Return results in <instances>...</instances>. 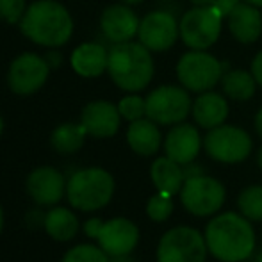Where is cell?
Wrapping results in <instances>:
<instances>
[{"instance_id":"cell-39","label":"cell","mask_w":262,"mask_h":262,"mask_svg":"<svg viewBox=\"0 0 262 262\" xmlns=\"http://www.w3.org/2000/svg\"><path fill=\"white\" fill-rule=\"evenodd\" d=\"M120 2H123V4H128V6H138V4L145 2V0H120Z\"/></svg>"},{"instance_id":"cell-19","label":"cell","mask_w":262,"mask_h":262,"mask_svg":"<svg viewBox=\"0 0 262 262\" xmlns=\"http://www.w3.org/2000/svg\"><path fill=\"white\" fill-rule=\"evenodd\" d=\"M228 29L239 43H255L262 32V14L257 6L241 2L228 14Z\"/></svg>"},{"instance_id":"cell-6","label":"cell","mask_w":262,"mask_h":262,"mask_svg":"<svg viewBox=\"0 0 262 262\" xmlns=\"http://www.w3.org/2000/svg\"><path fill=\"white\" fill-rule=\"evenodd\" d=\"M223 16L216 6H194L179 21L180 39L191 50H207L221 34Z\"/></svg>"},{"instance_id":"cell-27","label":"cell","mask_w":262,"mask_h":262,"mask_svg":"<svg viewBox=\"0 0 262 262\" xmlns=\"http://www.w3.org/2000/svg\"><path fill=\"white\" fill-rule=\"evenodd\" d=\"M118 111L127 121L141 120L146 116V98L139 97L138 93H128L118 102Z\"/></svg>"},{"instance_id":"cell-1","label":"cell","mask_w":262,"mask_h":262,"mask_svg":"<svg viewBox=\"0 0 262 262\" xmlns=\"http://www.w3.org/2000/svg\"><path fill=\"white\" fill-rule=\"evenodd\" d=\"M21 36L41 49H62L75 32L72 11L59 0H34L18 24Z\"/></svg>"},{"instance_id":"cell-20","label":"cell","mask_w":262,"mask_h":262,"mask_svg":"<svg viewBox=\"0 0 262 262\" xmlns=\"http://www.w3.org/2000/svg\"><path fill=\"white\" fill-rule=\"evenodd\" d=\"M193 118L202 128H210L220 127L225 123L228 116V102L221 97L216 91H204L200 93V97L193 102Z\"/></svg>"},{"instance_id":"cell-41","label":"cell","mask_w":262,"mask_h":262,"mask_svg":"<svg viewBox=\"0 0 262 262\" xmlns=\"http://www.w3.org/2000/svg\"><path fill=\"white\" fill-rule=\"evenodd\" d=\"M246 2L253 4V6H257V7H262V0H246Z\"/></svg>"},{"instance_id":"cell-2","label":"cell","mask_w":262,"mask_h":262,"mask_svg":"<svg viewBox=\"0 0 262 262\" xmlns=\"http://www.w3.org/2000/svg\"><path fill=\"white\" fill-rule=\"evenodd\" d=\"M205 243L214 259L243 262L255 250V232L250 220L243 214L223 212L207 223Z\"/></svg>"},{"instance_id":"cell-24","label":"cell","mask_w":262,"mask_h":262,"mask_svg":"<svg viewBox=\"0 0 262 262\" xmlns=\"http://www.w3.org/2000/svg\"><path fill=\"white\" fill-rule=\"evenodd\" d=\"M86 128L80 123H61L59 127H55L50 134V145L55 152L59 154H75L86 143Z\"/></svg>"},{"instance_id":"cell-17","label":"cell","mask_w":262,"mask_h":262,"mask_svg":"<svg viewBox=\"0 0 262 262\" xmlns=\"http://www.w3.org/2000/svg\"><path fill=\"white\" fill-rule=\"evenodd\" d=\"M70 68L77 77L82 79H98L107 73L109 49L98 41H84L77 45L70 54Z\"/></svg>"},{"instance_id":"cell-40","label":"cell","mask_w":262,"mask_h":262,"mask_svg":"<svg viewBox=\"0 0 262 262\" xmlns=\"http://www.w3.org/2000/svg\"><path fill=\"white\" fill-rule=\"evenodd\" d=\"M257 162H259V168L262 169V146H260L259 154H257Z\"/></svg>"},{"instance_id":"cell-18","label":"cell","mask_w":262,"mask_h":262,"mask_svg":"<svg viewBox=\"0 0 262 262\" xmlns=\"http://www.w3.org/2000/svg\"><path fill=\"white\" fill-rule=\"evenodd\" d=\"M202 150L200 132L194 125L177 123L164 139V152L179 164H189Z\"/></svg>"},{"instance_id":"cell-35","label":"cell","mask_w":262,"mask_h":262,"mask_svg":"<svg viewBox=\"0 0 262 262\" xmlns=\"http://www.w3.org/2000/svg\"><path fill=\"white\" fill-rule=\"evenodd\" d=\"M182 169H184V177H186V179H191V177H198V175H204V169H202L198 164H194V162L184 164Z\"/></svg>"},{"instance_id":"cell-32","label":"cell","mask_w":262,"mask_h":262,"mask_svg":"<svg viewBox=\"0 0 262 262\" xmlns=\"http://www.w3.org/2000/svg\"><path fill=\"white\" fill-rule=\"evenodd\" d=\"M45 59H47V62H49V66L52 70L61 68L62 61H64V59H62V54H61V49H47Z\"/></svg>"},{"instance_id":"cell-33","label":"cell","mask_w":262,"mask_h":262,"mask_svg":"<svg viewBox=\"0 0 262 262\" xmlns=\"http://www.w3.org/2000/svg\"><path fill=\"white\" fill-rule=\"evenodd\" d=\"M102 225H104V221L98 220V217H93V220H90L86 225H84V232H86L88 235H90L91 239H97L98 232H100Z\"/></svg>"},{"instance_id":"cell-11","label":"cell","mask_w":262,"mask_h":262,"mask_svg":"<svg viewBox=\"0 0 262 262\" xmlns=\"http://www.w3.org/2000/svg\"><path fill=\"white\" fill-rule=\"evenodd\" d=\"M180 202L187 212L194 216H210L216 214L225 204V187L220 180L207 175H198L186 179L180 189Z\"/></svg>"},{"instance_id":"cell-15","label":"cell","mask_w":262,"mask_h":262,"mask_svg":"<svg viewBox=\"0 0 262 262\" xmlns=\"http://www.w3.org/2000/svg\"><path fill=\"white\" fill-rule=\"evenodd\" d=\"M121 120L123 118L118 105L111 104L109 100H93L84 105L80 113V123L84 125L88 136L98 139L113 138L120 128Z\"/></svg>"},{"instance_id":"cell-25","label":"cell","mask_w":262,"mask_h":262,"mask_svg":"<svg viewBox=\"0 0 262 262\" xmlns=\"http://www.w3.org/2000/svg\"><path fill=\"white\" fill-rule=\"evenodd\" d=\"M45 230L55 241H70L79 232V220L72 210L55 207L45 216Z\"/></svg>"},{"instance_id":"cell-14","label":"cell","mask_w":262,"mask_h":262,"mask_svg":"<svg viewBox=\"0 0 262 262\" xmlns=\"http://www.w3.org/2000/svg\"><path fill=\"white\" fill-rule=\"evenodd\" d=\"M97 241L109 257L127 255L138 245L139 230L127 217H113L102 225Z\"/></svg>"},{"instance_id":"cell-23","label":"cell","mask_w":262,"mask_h":262,"mask_svg":"<svg viewBox=\"0 0 262 262\" xmlns=\"http://www.w3.org/2000/svg\"><path fill=\"white\" fill-rule=\"evenodd\" d=\"M257 80L252 72L246 70H228L221 77V88L228 98L237 102H245L255 95Z\"/></svg>"},{"instance_id":"cell-12","label":"cell","mask_w":262,"mask_h":262,"mask_svg":"<svg viewBox=\"0 0 262 262\" xmlns=\"http://www.w3.org/2000/svg\"><path fill=\"white\" fill-rule=\"evenodd\" d=\"M180 36L179 21L169 11H152L139 21L138 39L150 52H166Z\"/></svg>"},{"instance_id":"cell-4","label":"cell","mask_w":262,"mask_h":262,"mask_svg":"<svg viewBox=\"0 0 262 262\" xmlns=\"http://www.w3.org/2000/svg\"><path fill=\"white\" fill-rule=\"evenodd\" d=\"M72 207L79 210H97L105 207L114 193V179L102 168H86L75 171L66 186Z\"/></svg>"},{"instance_id":"cell-16","label":"cell","mask_w":262,"mask_h":262,"mask_svg":"<svg viewBox=\"0 0 262 262\" xmlns=\"http://www.w3.org/2000/svg\"><path fill=\"white\" fill-rule=\"evenodd\" d=\"M66 191V179L59 169L50 166L36 168L27 179V193L39 205H54Z\"/></svg>"},{"instance_id":"cell-44","label":"cell","mask_w":262,"mask_h":262,"mask_svg":"<svg viewBox=\"0 0 262 262\" xmlns=\"http://www.w3.org/2000/svg\"><path fill=\"white\" fill-rule=\"evenodd\" d=\"M255 262H262V252L259 253V255H257V259H255Z\"/></svg>"},{"instance_id":"cell-30","label":"cell","mask_w":262,"mask_h":262,"mask_svg":"<svg viewBox=\"0 0 262 262\" xmlns=\"http://www.w3.org/2000/svg\"><path fill=\"white\" fill-rule=\"evenodd\" d=\"M29 4V0H0V20L7 25H18Z\"/></svg>"},{"instance_id":"cell-21","label":"cell","mask_w":262,"mask_h":262,"mask_svg":"<svg viewBox=\"0 0 262 262\" xmlns=\"http://www.w3.org/2000/svg\"><path fill=\"white\" fill-rule=\"evenodd\" d=\"M161 141L162 136L156 121H152L150 118L130 121L127 128V143L132 148V152L143 157H150L159 152Z\"/></svg>"},{"instance_id":"cell-34","label":"cell","mask_w":262,"mask_h":262,"mask_svg":"<svg viewBox=\"0 0 262 262\" xmlns=\"http://www.w3.org/2000/svg\"><path fill=\"white\" fill-rule=\"evenodd\" d=\"M252 73L255 77L257 84L262 88V52L255 55V59L252 61Z\"/></svg>"},{"instance_id":"cell-42","label":"cell","mask_w":262,"mask_h":262,"mask_svg":"<svg viewBox=\"0 0 262 262\" xmlns=\"http://www.w3.org/2000/svg\"><path fill=\"white\" fill-rule=\"evenodd\" d=\"M2 227H4V212H2V207H0V232H2Z\"/></svg>"},{"instance_id":"cell-9","label":"cell","mask_w":262,"mask_h":262,"mask_svg":"<svg viewBox=\"0 0 262 262\" xmlns=\"http://www.w3.org/2000/svg\"><path fill=\"white\" fill-rule=\"evenodd\" d=\"M204 148L210 159L225 164L243 162L252 154L253 143L246 130L234 125H220L207 132Z\"/></svg>"},{"instance_id":"cell-10","label":"cell","mask_w":262,"mask_h":262,"mask_svg":"<svg viewBox=\"0 0 262 262\" xmlns=\"http://www.w3.org/2000/svg\"><path fill=\"white\" fill-rule=\"evenodd\" d=\"M189 91L179 86H159L146 97V118L157 125H177L189 116Z\"/></svg>"},{"instance_id":"cell-45","label":"cell","mask_w":262,"mask_h":262,"mask_svg":"<svg viewBox=\"0 0 262 262\" xmlns=\"http://www.w3.org/2000/svg\"><path fill=\"white\" fill-rule=\"evenodd\" d=\"M164 2H169V0H164Z\"/></svg>"},{"instance_id":"cell-28","label":"cell","mask_w":262,"mask_h":262,"mask_svg":"<svg viewBox=\"0 0 262 262\" xmlns=\"http://www.w3.org/2000/svg\"><path fill=\"white\" fill-rule=\"evenodd\" d=\"M62 262H109V255L98 246L79 245L62 257Z\"/></svg>"},{"instance_id":"cell-5","label":"cell","mask_w":262,"mask_h":262,"mask_svg":"<svg viewBox=\"0 0 262 262\" xmlns=\"http://www.w3.org/2000/svg\"><path fill=\"white\" fill-rule=\"evenodd\" d=\"M52 68L45 55L38 52H21L9 62L6 73L7 88L18 97H31L41 91L49 82Z\"/></svg>"},{"instance_id":"cell-38","label":"cell","mask_w":262,"mask_h":262,"mask_svg":"<svg viewBox=\"0 0 262 262\" xmlns=\"http://www.w3.org/2000/svg\"><path fill=\"white\" fill-rule=\"evenodd\" d=\"M194 6H214L216 0H191Z\"/></svg>"},{"instance_id":"cell-31","label":"cell","mask_w":262,"mask_h":262,"mask_svg":"<svg viewBox=\"0 0 262 262\" xmlns=\"http://www.w3.org/2000/svg\"><path fill=\"white\" fill-rule=\"evenodd\" d=\"M239 4H241V0H216L214 6H216V9L221 13V16L228 18V14H230Z\"/></svg>"},{"instance_id":"cell-3","label":"cell","mask_w":262,"mask_h":262,"mask_svg":"<svg viewBox=\"0 0 262 262\" xmlns=\"http://www.w3.org/2000/svg\"><path fill=\"white\" fill-rule=\"evenodd\" d=\"M152 52L139 41L116 43L109 49L107 75L114 86L127 93H139L154 79Z\"/></svg>"},{"instance_id":"cell-22","label":"cell","mask_w":262,"mask_h":262,"mask_svg":"<svg viewBox=\"0 0 262 262\" xmlns=\"http://www.w3.org/2000/svg\"><path fill=\"white\" fill-rule=\"evenodd\" d=\"M150 177H152V182L157 187L159 193L169 194V196L179 194L184 182H186L182 164L175 162L168 156L159 157L154 161L152 168H150Z\"/></svg>"},{"instance_id":"cell-8","label":"cell","mask_w":262,"mask_h":262,"mask_svg":"<svg viewBox=\"0 0 262 262\" xmlns=\"http://www.w3.org/2000/svg\"><path fill=\"white\" fill-rule=\"evenodd\" d=\"M177 77L187 91L204 93L223 77V64L205 50H191L179 59Z\"/></svg>"},{"instance_id":"cell-36","label":"cell","mask_w":262,"mask_h":262,"mask_svg":"<svg viewBox=\"0 0 262 262\" xmlns=\"http://www.w3.org/2000/svg\"><path fill=\"white\" fill-rule=\"evenodd\" d=\"M109 262H134V259L130 257V253L127 255H116V257H111Z\"/></svg>"},{"instance_id":"cell-13","label":"cell","mask_w":262,"mask_h":262,"mask_svg":"<svg viewBox=\"0 0 262 262\" xmlns=\"http://www.w3.org/2000/svg\"><path fill=\"white\" fill-rule=\"evenodd\" d=\"M139 18L132 6L123 2H116L107 6L100 14V31L109 43L132 41L138 36Z\"/></svg>"},{"instance_id":"cell-7","label":"cell","mask_w":262,"mask_h":262,"mask_svg":"<svg viewBox=\"0 0 262 262\" xmlns=\"http://www.w3.org/2000/svg\"><path fill=\"white\" fill-rule=\"evenodd\" d=\"M207 243L196 228L175 227L161 237L157 246V262H205Z\"/></svg>"},{"instance_id":"cell-29","label":"cell","mask_w":262,"mask_h":262,"mask_svg":"<svg viewBox=\"0 0 262 262\" xmlns=\"http://www.w3.org/2000/svg\"><path fill=\"white\" fill-rule=\"evenodd\" d=\"M146 214H148L150 220L157 221V223L166 221L173 214L171 196H169V194H164V193L154 194V196L148 200V204H146Z\"/></svg>"},{"instance_id":"cell-43","label":"cell","mask_w":262,"mask_h":262,"mask_svg":"<svg viewBox=\"0 0 262 262\" xmlns=\"http://www.w3.org/2000/svg\"><path fill=\"white\" fill-rule=\"evenodd\" d=\"M2 132H4V118H2V114H0V136H2Z\"/></svg>"},{"instance_id":"cell-26","label":"cell","mask_w":262,"mask_h":262,"mask_svg":"<svg viewBox=\"0 0 262 262\" xmlns=\"http://www.w3.org/2000/svg\"><path fill=\"white\" fill-rule=\"evenodd\" d=\"M237 207L250 221H262V186H250L241 191Z\"/></svg>"},{"instance_id":"cell-37","label":"cell","mask_w":262,"mask_h":262,"mask_svg":"<svg viewBox=\"0 0 262 262\" xmlns=\"http://www.w3.org/2000/svg\"><path fill=\"white\" fill-rule=\"evenodd\" d=\"M255 128H257V132H259V136L262 138V107L259 109V113H257V116H255Z\"/></svg>"}]
</instances>
